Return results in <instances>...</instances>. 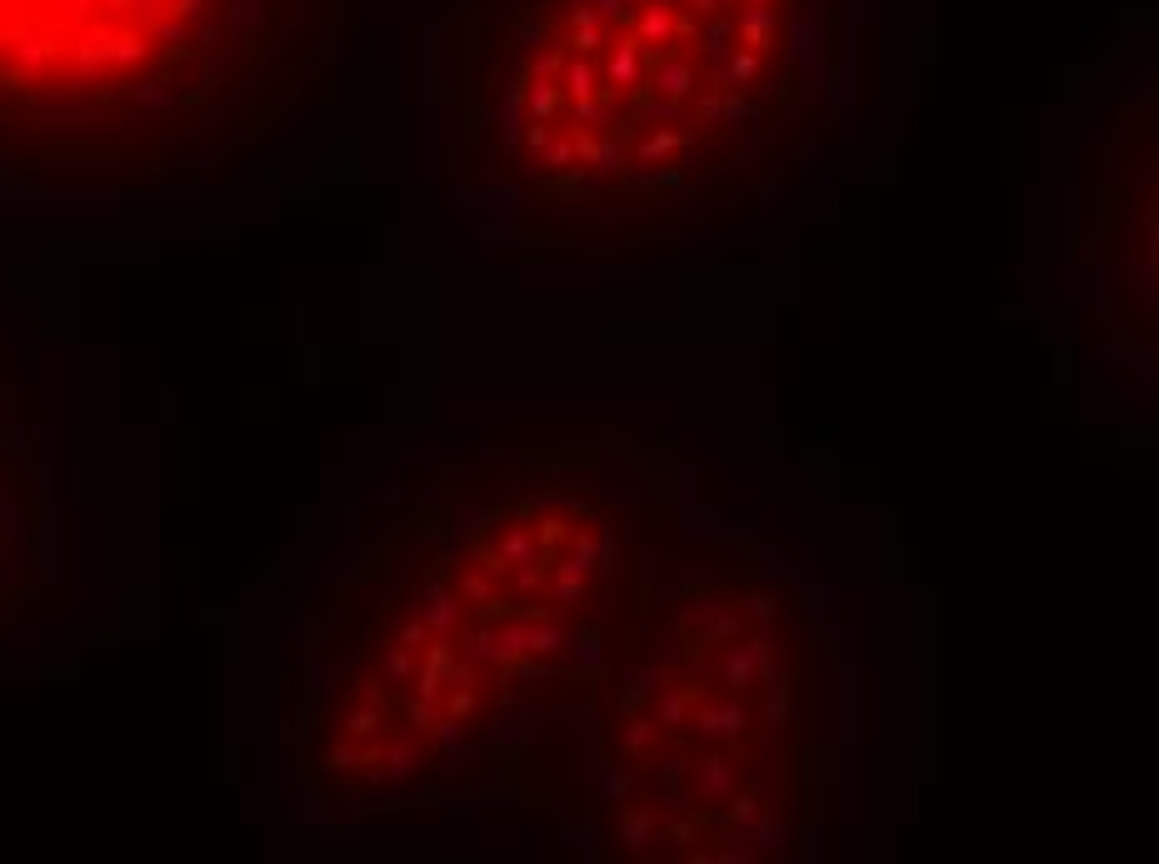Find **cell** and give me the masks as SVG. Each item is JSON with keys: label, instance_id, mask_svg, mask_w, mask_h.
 Segmentation results:
<instances>
[{"label": "cell", "instance_id": "6da1fadb", "mask_svg": "<svg viewBox=\"0 0 1159 864\" xmlns=\"http://www.w3.org/2000/svg\"><path fill=\"white\" fill-rule=\"evenodd\" d=\"M675 510L609 450L450 460L355 505L285 620L275 824L360 834L570 770Z\"/></svg>", "mask_w": 1159, "mask_h": 864}, {"label": "cell", "instance_id": "8992f818", "mask_svg": "<svg viewBox=\"0 0 1159 864\" xmlns=\"http://www.w3.org/2000/svg\"><path fill=\"white\" fill-rule=\"evenodd\" d=\"M60 580L56 440L30 410L16 350L0 340V660L36 644Z\"/></svg>", "mask_w": 1159, "mask_h": 864}, {"label": "cell", "instance_id": "3957f363", "mask_svg": "<svg viewBox=\"0 0 1159 864\" xmlns=\"http://www.w3.org/2000/svg\"><path fill=\"white\" fill-rule=\"evenodd\" d=\"M595 860H785L825 780V644L785 565L679 505L570 744Z\"/></svg>", "mask_w": 1159, "mask_h": 864}, {"label": "cell", "instance_id": "5b68a950", "mask_svg": "<svg viewBox=\"0 0 1159 864\" xmlns=\"http://www.w3.org/2000/svg\"><path fill=\"white\" fill-rule=\"evenodd\" d=\"M1085 215L1089 331L1129 395L1159 405V51L1109 95Z\"/></svg>", "mask_w": 1159, "mask_h": 864}, {"label": "cell", "instance_id": "7a4b0ae2", "mask_svg": "<svg viewBox=\"0 0 1159 864\" xmlns=\"http://www.w3.org/2000/svg\"><path fill=\"white\" fill-rule=\"evenodd\" d=\"M905 0H445V205L565 271L769 241L829 191L899 75Z\"/></svg>", "mask_w": 1159, "mask_h": 864}, {"label": "cell", "instance_id": "277c9868", "mask_svg": "<svg viewBox=\"0 0 1159 864\" xmlns=\"http://www.w3.org/2000/svg\"><path fill=\"white\" fill-rule=\"evenodd\" d=\"M345 26L350 0H0V195L225 191L325 115Z\"/></svg>", "mask_w": 1159, "mask_h": 864}]
</instances>
